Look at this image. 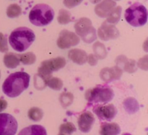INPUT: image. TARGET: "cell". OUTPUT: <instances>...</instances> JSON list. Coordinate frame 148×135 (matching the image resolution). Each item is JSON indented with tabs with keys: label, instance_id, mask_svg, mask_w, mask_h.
<instances>
[{
	"label": "cell",
	"instance_id": "6da1fadb",
	"mask_svg": "<svg viewBox=\"0 0 148 135\" xmlns=\"http://www.w3.org/2000/svg\"><path fill=\"white\" fill-rule=\"evenodd\" d=\"M30 79V75L25 72L11 74L3 83V93L10 98H17L28 88Z\"/></svg>",
	"mask_w": 148,
	"mask_h": 135
},
{
	"label": "cell",
	"instance_id": "7a4b0ae2",
	"mask_svg": "<svg viewBox=\"0 0 148 135\" xmlns=\"http://www.w3.org/2000/svg\"><path fill=\"white\" fill-rule=\"evenodd\" d=\"M35 39L36 36L31 29L26 27H20L12 32L9 37V42L14 51L23 52L31 46Z\"/></svg>",
	"mask_w": 148,
	"mask_h": 135
},
{
	"label": "cell",
	"instance_id": "3957f363",
	"mask_svg": "<svg viewBox=\"0 0 148 135\" xmlns=\"http://www.w3.org/2000/svg\"><path fill=\"white\" fill-rule=\"evenodd\" d=\"M54 17V11L46 4L35 5L29 13V20L36 26H46L50 24Z\"/></svg>",
	"mask_w": 148,
	"mask_h": 135
},
{
	"label": "cell",
	"instance_id": "277c9868",
	"mask_svg": "<svg viewBox=\"0 0 148 135\" xmlns=\"http://www.w3.org/2000/svg\"><path fill=\"white\" fill-rule=\"evenodd\" d=\"M66 63V59L61 56L43 61L38 67L36 76L41 79L43 85L46 86V82L52 77V73L64 67Z\"/></svg>",
	"mask_w": 148,
	"mask_h": 135
},
{
	"label": "cell",
	"instance_id": "5b68a950",
	"mask_svg": "<svg viewBox=\"0 0 148 135\" xmlns=\"http://www.w3.org/2000/svg\"><path fill=\"white\" fill-rule=\"evenodd\" d=\"M124 17L133 27H142L147 21V9L141 3L135 2L126 10Z\"/></svg>",
	"mask_w": 148,
	"mask_h": 135
},
{
	"label": "cell",
	"instance_id": "8992f818",
	"mask_svg": "<svg viewBox=\"0 0 148 135\" xmlns=\"http://www.w3.org/2000/svg\"><path fill=\"white\" fill-rule=\"evenodd\" d=\"M85 98L90 103L106 104L113 100L114 90L110 87L98 85L85 93Z\"/></svg>",
	"mask_w": 148,
	"mask_h": 135
},
{
	"label": "cell",
	"instance_id": "52a82bcc",
	"mask_svg": "<svg viewBox=\"0 0 148 135\" xmlns=\"http://www.w3.org/2000/svg\"><path fill=\"white\" fill-rule=\"evenodd\" d=\"M75 30L76 34L85 43H91L97 39L96 30L88 17L79 19L75 24Z\"/></svg>",
	"mask_w": 148,
	"mask_h": 135
},
{
	"label": "cell",
	"instance_id": "ba28073f",
	"mask_svg": "<svg viewBox=\"0 0 148 135\" xmlns=\"http://www.w3.org/2000/svg\"><path fill=\"white\" fill-rule=\"evenodd\" d=\"M18 124L13 116L4 113L0 114V135H15Z\"/></svg>",
	"mask_w": 148,
	"mask_h": 135
},
{
	"label": "cell",
	"instance_id": "9c48e42d",
	"mask_svg": "<svg viewBox=\"0 0 148 135\" xmlns=\"http://www.w3.org/2000/svg\"><path fill=\"white\" fill-rule=\"evenodd\" d=\"M80 38L76 33L67 30H63L59 33L57 46L61 49H69L79 44Z\"/></svg>",
	"mask_w": 148,
	"mask_h": 135
},
{
	"label": "cell",
	"instance_id": "30bf717a",
	"mask_svg": "<svg viewBox=\"0 0 148 135\" xmlns=\"http://www.w3.org/2000/svg\"><path fill=\"white\" fill-rule=\"evenodd\" d=\"M93 112L101 121H111L117 114V109L114 104L98 105L94 107Z\"/></svg>",
	"mask_w": 148,
	"mask_h": 135
},
{
	"label": "cell",
	"instance_id": "8fae6325",
	"mask_svg": "<svg viewBox=\"0 0 148 135\" xmlns=\"http://www.w3.org/2000/svg\"><path fill=\"white\" fill-rule=\"evenodd\" d=\"M120 33L115 25L110 24L106 21H104L98 28V36L101 40H114L119 38Z\"/></svg>",
	"mask_w": 148,
	"mask_h": 135
},
{
	"label": "cell",
	"instance_id": "7c38bea8",
	"mask_svg": "<svg viewBox=\"0 0 148 135\" xmlns=\"http://www.w3.org/2000/svg\"><path fill=\"white\" fill-rule=\"evenodd\" d=\"M95 123L94 115L90 111H85L79 115L77 120L79 130L83 133H88L92 130V127Z\"/></svg>",
	"mask_w": 148,
	"mask_h": 135
},
{
	"label": "cell",
	"instance_id": "4fadbf2b",
	"mask_svg": "<svg viewBox=\"0 0 148 135\" xmlns=\"http://www.w3.org/2000/svg\"><path fill=\"white\" fill-rule=\"evenodd\" d=\"M122 74V69L118 66H115L113 67H106L101 69L100 72V77L103 81L109 82L113 80L119 79Z\"/></svg>",
	"mask_w": 148,
	"mask_h": 135
},
{
	"label": "cell",
	"instance_id": "5bb4252c",
	"mask_svg": "<svg viewBox=\"0 0 148 135\" xmlns=\"http://www.w3.org/2000/svg\"><path fill=\"white\" fill-rule=\"evenodd\" d=\"M115 7H116V2L114 0H102L95 7V13L99 17L105 18Z\"/></svg>",
	"mask_w": 148,
	"mask_h": 135
},
{
	"label": "cell",
	"instance_id": "9a60e30c",
	"mask_svg": "<svg viewBox=\"0 0 148 135\" xmlns=\"http://www.w3.org/2000/svg\"><path fill=\"white\" fill-rule=\"evenodd\" d=\"M116 66L119 67L123 68L125 72L129 73H134L137 70L136 62L133 59H129L125 56H119L116 59Z\"/></svg>",
	"mask_w": 148,
	"mask_h": 135
},
{
	"label": "cell",
	"instance_id": "2e32d148",
	"mask_svg": "<svg viewBox=\"0 0 148 135\" xmlns=\"http://www.w3.org/2000/svg\"><path fill=\"white\" fill-rule=\"evenodd\" d=\"M88 56L86 52L82 49H73L68 53V57L74 63L79 65L85 64L88 61Z\"/></svg>",
	"mask_w": 148,
	"mask_h": 135
},
{
	"label": "cell",
	"instance_id": "e0dca14e",
	"mask_svg": "<svg viewBox=\"0 0 148 135\" xmlns=\"http://www.w3.org/2000/svg\"><path fill=\"white\" fill-rule=\"evenodd\" d=\"M99 133L100 135H119L121 133V128L116 123H103Z\"/></svg>",
	"mask_w": 148,
	"mask_h": 135
},
{
	"label": "cell",
	"instance_id": "ac0fdd59",
	"mask_svg": "<svg viewBox=\"0 0 148 135\" xmlns=\"http://www.w3.org/2000/svg\"><path fill=\"white\" fill-rule=\"evenodd\" d=\"M17 135H47V132L43 126L34 124L23 129Z\"/></svg>",
	"mask_w": 148,
	"mask_h": 135
},
{
	"label": "cell",
	"instance_id": "d6986e66",
	"mask_svg": "<svg viewBox=\"0 0 148 135\" xmlns=\"http://www.w3.org/2000/svg\"><path fill=\"white\" fill-rule=\"evenodd\" d=\"M3 62L6 67L9 69H14L20 65V57L19 54L14 53H7L4 56Z\"/></svg>",
	"mask_w": 148,
	"mask_h": 135
},
{
	"label": "cell",
	"instance_id": "ffe728a7",
	"mask_svg": "<svg viewBox=\"0 0 148 135\" xmlns=\"http://www.w3.org/2000/svg\"><path fill=\"white\" fill-rule=\"evenodd\" d=\"M124 108L128 114H134L137 113L140 110V105L139 103L135 98H128L124 100Z\"/></svg>",
	"mask_w": 148,
	"mask_h": 135
},
{
	"label": "cell",
	"instance_id": "44dd1931",
	"mask_svg": "<svg viewBox=\"0 0 148 135\" xmlns=\"http://www.w3.org/2000/svg\"><path fill=\"white\" fill-rule=\"evenodd\" d=\"M121 11H122V7L121 6H117L115 7L112 10V11L109 13L108 17H106L107 20L106 21L110 24L116 25L119 22L121 19Z\"/></svg>",
	"mask_w": 148,
	"mask_h": 135
},
{
	"label": "cell",
	"instance_id": "7402d4cb",
	"mask_svg": "<svg viewBox=\"0 0 148 135\" xmlns=\"http://www.w3.org/2000/svg\"><path fill=\"white\" fill-rule=\"evenodd\" d=\"M92 49L94 51V55L98 59H103L107 56V51L105 46L101 42H96L93 44Z\"/></svg>",
	"mask_w": 148,
	"mask_h": 135
},
{
	"label": "cell",
	"instance_id": "603a6c76",
	"mask_svg": "<svg viewBox=\"0 0 148 135\" xmlns=\"http://www.w3.org/2000/svg\"><path fill=\"white\" fill-rule=\"evenodd\" d=\"M27 116L31 121H39L43 119V111L38 107H33L28 111Z\"/></svg>",
	"mask_w": 148,
	"mask_h": 135
},
{
	"label": "cell",
	"instance_id": "cb8c5ba5",
	"mask_svg": "<svg viewBox=\"0 0 148 135\" xmlns=\"http://www.w3.org/2000/svg\"><path fill=\"white\" fill-rule=\"evenodd\" d=\"M58 23L61 25H66L68 23H71L72 21V14L69 11L66 10H59V14H58L57 17Z\"/></svg>",
	"mask_w": 148,
	"mask_h": 135
},
{
	"label": "cell",
	"instance_id": "d4e9b609",
	"mask_svg": "<svg viewBox=\"0 0 148 135\" xmlns=\"http://www.w3.org/2000/svg\"><path fill=\"white\" fill-rule=\"evenodd\" d=\"M20 62L25 65L33 64L36 62V56L33 52H27V53L19 54Z\"/></svg>",
	"mask_w": 148,
	"mask_h": 135
},
{
	"label": "cell",
	"instance_id": "484cf974",
	"mask_svg": "<svg viewBox=\"0 0 148 135\" xmlns=\"http://www.w3.org/2000/svg\"><path fill=\"white\" fill-rule=\"evenodd\" d=\"M22 14V9L17 4H12L7 7V15L10 18H15Z\"/></svg>",
	"mask_w": 148,
	"mask_h": 135
},
{
	"label": "cell",
	"instance_id": "4316f807",
	"mask_svg": "<svg viewBox=\"0 0 148 135\" xmlns=\"http://www.w3.org/2000/svg\"><path fill=\"white\" fill-rule=\"evenodd\" d=\"M73 101L74 95L71 93H63L61 94L60 97H59V101L63 108H66V107L69 106L73 103Z\"/></svg>",
	"mask_w": 148,
	"mask_h": 135
},
{
	"label": "cell",
	"instance_id": "83f0119b",
	"mask_svg": "<svg viewBox=\"0 0 148 135\" xmlns=\"http://www.w3.org/2000/svg\"><path fill=\"white\" fill-rule=\"evenodd\" d=\"M46 85L54 90H61L63 87V81L59 77H51L46 82Z\"/></svg>",
	"mask_w": 148,
	"mask_h": 135
},
{
	"label": "cell",
	"instance_id": "f1b7e54d",
	"mask_svg": "<svg viewBox=\"0 0 148 135\" xmlns=\"http://www.w3.org/2000/svg\"><path fill=\"white\" fill-rule=\"evenodd\" d=\"M76 127L72 122L64 123L59 127V133L66 135H72V134L76 132Z\"/></svg>",
	"mask_w": 148,
	"mask_h": 135
},
{
	"label": "cell",
	"instance_id": "f546056e",
	"mask_svg": "<svg viewBox=\"0 0 148 135\" xmlns=\"http://www.w3.org/2000/svg\"><path fill=\"white\" fill-rule=\"evenodd\" d=\"M9 51L7 39L3 33H0V52L6 53Z\"/></svg>",
	"mask_w": 148,
	"mask_h": 135
},
{
	"label": "cell",
	"instance_id": "4dcf8cb0",
	"mask_svg": "<svg viewBox=\"0 0 148 135\" xmlns=\"http://www.w3.org/2000/svg\"><path fill=\"white\" fill-rule=\"evenodd\" d=\"M83 0H63V3L66 7L69 9L74 8L82 2Z\"/></svg>",
	"mask_w": 148,
	"mask_h": 135
},
{
	"label": "cell",
	"instance_id": "1f68e13d",
	"mask_svg": "<svg viewBox=\"0 0 148 135\" xmlns=\"http://www.w3.org/2000/svg\"><path fill=\"white\" fill-rule=\"evenodd\" d=\"M138 66L142 69L144 70H147V56H145V57L142 58L137 63Z\"/></svg>",
	"mask_w": 148,
	"mask_h": 135
},
{
	"label": "cell",
	"instance_id": "d6a6232c",
	"mask_svg": "<svg viewBox=\"0 0 148 135\" xmlns=\"http://www.w3.org/2000/svg\"><path fill=\"white\" fill-rule=\"evenodd\" d=\"M98 59H97V57L93 53H90L89 56H88V61L87 62H88V64L91 66H95L98 63Z\"/></svg>",
	"mask_w": 148,
	"mask_h": 135
},
{
	"label": "cell",
	"instance_id": "836d02e7",
	"mask_svg": "<svg viewBox=\"0 0 148 135\" xmlns=\"http://www.w3.org/2000/svg\"><path fill=\"white\" fill-rule=\"evenodd\" d=\"M7 107V102L4 99L0 98V113L5 110Z\"/></svg>",
	"mask_w": 148,
	"mask_h": 135
},
{
	"label": "cell",
	"instance_id": "e575fe53",
	"mask_svg": "<svg viewBox=\"0 0 148 135\" xmlns=\"http://www.w3.org/2000/svg\"><path fill=\"white\" fill-rule=\"evenodd\" d=\"M90 1L91 3H92V4H98V3H99L100 1H101L102 0H90Z\"/></svg>",
	"mask_w": 148,
	"mask_h": 135
},
{
	"label": "cell",
	"instance_id": "d590c367",
	"mask_svg": "<svg viewBox=\"0 0 148 135\" xmlns=\"http://www.w3.org/2000/svg\"><path fill=\"white\" fill-rule=\"evenodd\" d=\"M122 135H132V134H130V133H124V134H123Z\"/></svg>",
	"mask_w": 148,
	"mask_h": 135
},
{
	"label": "cell",
	"instance_id": "8d00e7d4",
	"mask_svg": "<svg viewBox=\"0 0 148 135\" xmlns=\"http://www.w3.org/2000/svg\"><path fill=\"white\" fill-rule=\"evenodd\" d=\"M58 135H66V134H62V133H59Z\"/></svg>",
	"mask_w": 148,
	"mask_h": 135
},
{
	"label": "cell",
	"instance_id": "74e56055",
	"mask_svg": "<svg viewBox=\"0 0 148 135\" xmlns=\"http://www.w3.org/2000/svg\"><path fill=\"white\" fill-rule=\"evenodd\" d=\"M0 78H1V72H0Z\"/></svg>",
	"mask_w": 148,
	"mask_h": 135
},
{
	"label": "cell",
	"instance_id": "f35d334b",
	"mask_svg": "<svg viewBox=\"0 0 148 135\" xmlns=\"http://www.w3.org/2000/svg\"><path fill=\"white\" fill-rule=\"evenodd\" d=\"M114 1H120V0H114Z\"/></svg>",
	"mask_w": 148,
	"mask_h": 135
}]
</instances>
